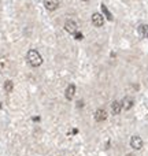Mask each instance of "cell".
I'll return each instance as SVG.
<instances>
[{"instance_id": "4fadbf2b", "label": "cell", "mask_w": 148, "mask_h": 156, "mask_svg": "<svg viewBox=\"0 0 148 156\" xmlns=\"http://www.w3.org/2000/svg\"><path fill=\"white\" fill-rule=\"evenodd\" d=\"M74 37H75V38H77V40H82V37H84V36H82V34H81V33H80V32H77V33H75V34H74Z\"/></svg>"}, {"instance_id": "5b68a950", "label": "cell", "mask_w": 148, "mask_h": 156, "mask_svg": "<svg viewBox=\"0 0 148 156\" xmlns=\"http://www.w3.org/2000/svg\"><path fill=\"white\" fill-rule=\"evenodd\" d=\"M44 5H45L47 10L55 11L59 7V0H44Z\"/></svg>"}, {"instance_id": "9a60e30c", "label": "cell", "mask_w": 148, "mask_h": 156, "mask_svg": "<svg viewBox=\"0 0 148 156\" xmlns=\"http://www.w3.org/2000/svg\"><path fill=\"white\" fill-rule=\"evenodd\" d=\"M33 121H34V122H38V121H40V116H34V118H33Z\"/></svg>"}, {"instance_id": "9c48e42d", "label": "cell", "mask_w": 148, "mask_h": 156, "mask_svg": "<svg viewBox=\"0 0 148 156\" xmlns=\"http://www.w3.org/2000/svg\"><path fill=\"white\" fill-rule=\"evenodd\" d=\"M121 111H122V103L121 101H114L113 104H111V112H113L114 115H118Z\"/></svg>"}, {"instance_id": "52a82bcc", "label": "cell", "mask_w": 148, "mask_h": 156, "mask_svg": "<svg viewBox=\"0 0 148 156\" xmlns=\"http://www.w3.org/2000/svg\"><path fill=\"white\" fill-rule=\"evenodd\" d=\"M74 94H75V85L74 83H70V85L66 88V90H65V96H66V99L67 100H73Z\"/></svg>"}, {"instance_id": "e0dca14e", "label": "cell", "mask_w": 148, "mask_h": 156, "mask_svg": "<svg viewBox=\"0 0 148 156\" xmlns=\"http://www.w3.org/2000/svg\"><path fill=\"white\" fill-rule=\"evenodd\" d=\"M126 156H135V155H133V154H128Z\"/></svg>"}, {"instance_id": "7c38bea8", "label": "cell", "mask_w": 148, "mask_h": 156, "mask_svg": "<svg viewBox=\"0 0 148 156\" xmlns=\"http://www.w3.org/2000/svg\"><path fill=\"white\" fill-rule=\"evenodd\" d=\"M13 89H14L13 81H5L4 82V90L5 92H13Z\"/></svg>"}, {"instance_id": "8992f818", "label": "cell", "mask_w": 148, "mask_h": 156, "mask_svg": "<svg viewBox=\"0 0 148 156\" xmlns=\"http://www.w3.org/2000/svg\"><path fill=\"white\" fill-rule=\"evenodd\" d=\"M95 119H96L97 122L106 121V119H107V111H106L104 108H99V110H96V112H95Z\"/></svg>"}, {"instance_id": "277c9868", "label": "cell", "mask_w": 148, "mask_h": 156, "mask_svg": "<svg viewBox=\"0 0 148 156\" xmlns=\"http://www.w3.org/2000/svg\"><path fill=\"white\" fill-rule=\"evenodd\" d=\"M130 147H132L133 149H141L143 148V140H141V137H139V136H133V137L130 138Z\"/></svg>"}, {"instance_id": "7a4b0ae2", "label": "cell", "mask_w": 148, "mask_h": 156, "mask_svg": "<svg viewBox=\"0 0 148 156\" xmlns=\"http://www.w3.org/2000/svg\"><path fill=\"white\" fill-rule=\"evenodd\" d=\"M65 30L74 36L75 33L78 32V25L75 23V21H73V19H69V21H66V23H65Z\"/></svg>"}, {"instance_id": "ac0fdd59", "label": "cell", "mask_w": 148, "mask_h": 156, "mask_svg": "<svg viewBox=\"0 0 148 156\" xmlns=\"http://www.w3.org/2000/svg\"><path fill=\"white\" fill-rule=\"evenodd\" d=\"M82 2H89V0H82Z\"/></svg>"}, {"instance_id": "2e32d148", "label": "cell", "mask_w": 148, "mask_h": 156, "mask_svg": "<svg viewBox=\"0 0 148 156\" xmlns=\"http://www.w3.org/2000/svg\"><path fill=\"white\" fill-rule=\"evenodd\" d=\"M78 133V129H73V134H77Z\"/></svg>"}, {"instance_id": "6da1fadb", "label": "cell", "mask_w": 148, "mask_h": 156, "mask_svg": "<svg viewBox=\"0 0 148 156\" xmlns=\"http://www.w3.org/2000/svg\"><path fill=\"white\" fill-rule=\"evenodd\" d=\"M26 62L29 63L32 67H38L43 65V58L36 49H29L26 54Z\"/></svg>"}, {"instance_id": "3957f363", "label": "cell", "mask_w": 148, "mask_h": 156, "mask_svg": "<svg viewBox=\"0 0 148 156\" xmlns=\"http://www.w3.org/2000/svg\"><path fill=\"white\" fill-rule=\"evenodd\" d=\"M92 23L95 25L96 27H100L104 25V18L100 12H93L92 14Z\"/></svg>"}, {"instance_id": "5bb4252c", "label": "cell", "mask_w": 148, "mask_h": 156, "mask_svg": "<svg viewBox=\"0 0 148 156\" xmlns=\"http://www.w3.org/2000/svg\"><path fill=\"white\" fill-rule=\"evenodd\" d=\"M77 105L81 108V107H82V105H84V101H78V103H77Z\"/></svg>"}, {"instance_id": "30bf717a", "label": "cell", "mask_w": 148, "mask_h": 156, "mask_svg": "<svg viewBox=\"0 0 148 156\" xmlns=\"http://www.w3.org/2000/svg\"><path fill=\"white\" fill-rule=\"evenodd\" d=\"M139 34L141 36V37H144V38H148V25H140L139 26Z\"/></svg>"}, {"instance_id": "ba28073f", "label": "cell", "mask_w": 148, "mask_h": 156, "mask_svg": "<svg viewBox=\"0 0 148 156\" xmlns=\"http://www.w3.org/2000/svg\"><path fill=\"white\" fill-rule=\"evenodd\" d=\"M122 108H124V110H126V111H129L130 108L133 107V99L132 97H129V96H126V97H124V99H122Z\"/></svg>"}, {"instance_id": "8fae6325", "label": "cell", "mask_w": 148, "mask_h": 156, "mask_svg": "<svg viewBox=\"0 0 148 156\" xmlns=\"http://www.w3.org/2000/svg\"><path fill=\"white\" fill-rule=\"evenodd\" d=\"M102 10H103V12H104V15L107 16L108 21H113V15H111V12L108 11V8L106 7V4H102Z\"/></svg>"}, {"instance_id": "d6986e66", "label": "cell", "mask_w": 148, "mask_h": 156, "mask_svg": "<svg viewBox=\"0 0 148 156\" xmlns=\"http://www.w3.org/2000/svg\"><path fill=\"white\" fill-rule=\"evenodd\" d=\"M0 108H2V103H0Z\"/></svg>"}]
</instances>
